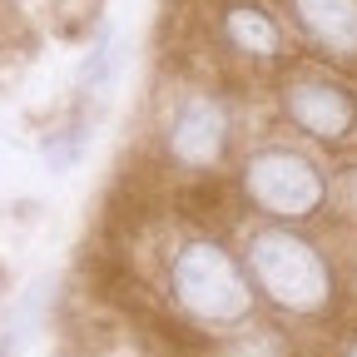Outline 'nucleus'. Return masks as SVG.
Here are the masks:
<instances>
[{"label": "nucleus", "instance_id": "f257e3e1", "mask_svg": "<svg viewBox=\"0 0 357 357\" xmlns=\"http://www.w3.org/2000/svg\"><path fill=\"white\" fill-rule=\"evenodd\" d=\"M159 283L169 312L199 333H234L258 312V293L243 273V258L213 229H189L169 238L159 258Z\"/></svg>", "mask_w": 357, "mask_h": 357}, {"label": "nucleus", "instance_id": "f03ea898", "mask_svg": "<svg viewBox=\"0 0 357 357\" xmlns=\"http://www.w3.org/2000/svg\"><path fill=\"white\" fill-rule=\"evenodd\" d=\"M243 273L253 283V293L278 307L283 318H303V323H318L337 307L342 298V278H337V263L333 253L303 234L298 223H253L243 234Z\"/></svg>", "mask_w": 357, "mask_h": 357}, {"label": "nucleus", "instance_id": "7ed1b4c3", "mask_svg": "<svg viewBox=\"0 0 357 357\" xmlns=\"http://www.w3.org/2000/svg\"><path fill=\"white\" fill-rule=\"evenodd\" d=\"M154 144L159 159L178 174L213 178L229 169L238 144V105L213 79H178L164 89L154 114Z\"/></svg>", "mask_w": 357, "mask_h": 357}, {"label": "nucleus", "instance_id": "20e7f679", "mask_svg": "<svg viewBox=\"0 0 357 357\" xmlns=\"http://www.w3.org/2000/svg\"><path fill=\"white\" fill-rule=\"evenodd\" d=\"M328 164L288 139L253 144L238 159V199L268 223H318L328 213Z\"/></svg>", "mask_w": 357, "mask_h": 357}, {"label": "nucleus", "instance_id": "39448f33", "mask_svg": "<svg viewBox=\"0 0 357 357\" xmlns=\"http://www.w3.org/2000/svg\"><path fill=\"white\" fill-rule=\"evenodd\" d=\"M273 100H278V119L307 149H328V154L357 149V84L347 79V70L318 60H288L278 70Z\"/></svg>", "mask_w": 357, "mask_h": 357}, {"label": "nucleus", "instance_id": "423d86ee", "mask_svg": "<svg viewBox=\"0 0 357 357\" xmlns=\"http://www.w3.org/2000/svg\"><path fill=\"white\" fill-rule=\"evenodd\" d=\"M208 35L218 40V55L243 70H283L293 60V35L268 0H218Z\"/></svg>", "mask_w": 357, "mask_h": 357}, {"label": "nucleus", "instance_id": "0eeeda50", "mask_svg": "<svg viewBox=\"0 0 357 357\" xmlns=\"http://www.w3.org/2000/svg\"><path fill=\"white\" fill-rule=\"evenodd\" d=\"M278 6L288 35L318 65L357 70V0H278Z\"/></svg>", "mask_w": 357, "mask_h": 357}, {"label": "nucleus", "instance_id": "6e6552de", "mask_svg": "<svg viewBox=\"0 0 357 357\" xmlns=\"http://www.w3.org/2000/svg\"><path fill=\"white\" fill-rule=\"evenodd\" d=\"M328 213H342L347 223H357V164H342L328 184Z\"/></svg>", "mask_w": 357, "mask_h": 357}, {"label": "nucleus", "instance_id": "1a4fd4ad", "mask_svg": "<svg viewBox=\"0 0 357 357\" xmlns=\"http://www.w3.org/2000/svg\"><path fill=\"white\" fill-rule=\"evenodd\" d=\"M337 357H357V337H352V342H347V347H342Z\"/></svg>", "mask_w": 357, "mask_h": 357}, {"label": "nucleus", "instance_id": "9d476101", "mask_svg": "<svg viewBox=\"0 0 357 357\" xmlns=\"http://www.w3.org/2000/svg\"><path fill=\"white\" fill-rule=\"evenodd\" d=\"M352 288H357V268H352Z\"/></svg>", "mask_w": 357, "mask_h": 357}]
</instances>
